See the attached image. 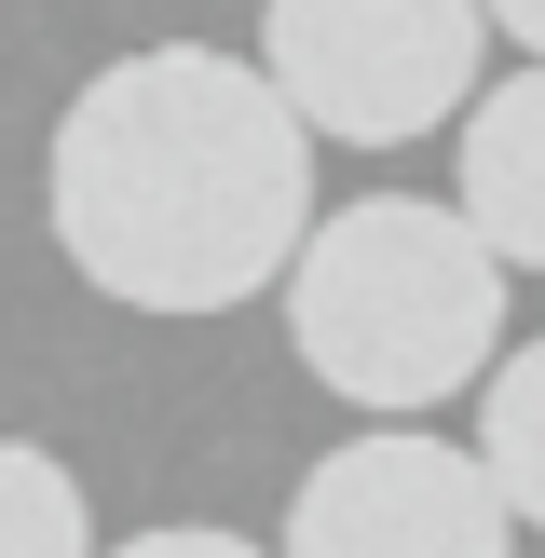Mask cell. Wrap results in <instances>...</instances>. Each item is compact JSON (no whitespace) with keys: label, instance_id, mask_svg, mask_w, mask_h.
Returning <instances> with one entry per match:
<instances>
[{"label":"cell","instance_id":"cell-9","mask_svg":"<svg viewBox=\"0 0 545 558\" xmlns=\"http://www.w3.org/2000/svg\"><path fill=\"white\" fill-rule=\"evenodd\" d=\"M491 27H505V41H518V54L545 69V0H491Z\"/></svg>","mask_w":545,"mask_h":558},{"label":"cell","instance_id":"cell-5","mask_svg":"<svg viewBox=\"0 0 545 558\" xmlns=\"http://www.w3.org/2000/svg\"><path fill=\"white\" fill-rule=\"evenodd\" d=\"M463 218H477V245L505 272H545V69L491 82L477 109H463Z\"/></svg>","mask_w":545,"mask_h":558},{"label":"cell","instance_id":"cell-1","mask_svg":"<svg viewBox=\"0 0 545 558\" xmlns=\"http://www.w3.org/2000/svg\"><path fill=\"white\" fill-rule=\"evenodd\" d=\"M55 245L123 314H232L314 245V123L218 41H136L55 109Z\"/></svg>","mask_w":545,"mask_h":558},{"label":"cell","instance_id":"cell-3","mask_svg":"<svg viewBox=\"0 0 545 558\" xmlns=\"http://www.w3.org/2000/svg\"><path fill=\"white\" fill-rule=\"evenodd\" d=\"M491 0H259V69L314 136L409 150L450 109H477Z\"/></svg>","mask_w":545,"mask_h":558},{"label":"cell","instance_id":"cell-4","mask_svg":"<svg viewBox=\"0 0 545 558\" xmlns=\"http://www.w3.org/2000/svg\"><path fill=\"white\" fill-rule=\"evenodd\" d=\"M272 558H518V505L450 436H341L287 490Z\"/></svg>","mask_w":545,"mask_h":558},{"label":"cell","instance_id":"cell-7","mask_svg":"<svg viewBox=\"0 0 545 558\" xmlns=\"http://www.w3.org/2000/svg\"><path fill=\"white\" fill-rule=\"evenodd\" d=\"M0 558H96V518H82V477L27 436H0Z\"/></svg>","mask_w":545,"mask_h":558},{"label":"cell","instance_id":"cell-2","mask_svg":"<svg viewBox=\"0 0 545 558\" xmlns=\"http://www.w3.org/2000/svg\"><path fill=\"white\" fill-rule=\"evenodd\" d=\"M287 341L327 396L409 423L505 368V259L477 245L463 205H423V191L327 205L287 272Z\"/></svg>","mask_w":545,"mask_h":558},{"label":"cell","instance_id":"cell-6","mask_svg":"<svg viewBox=\"0 0 545 558\" xmlns=\"http://www.w3.org/2000/svg\"><path fill=\"white\" fill-rule=\"evenodd\" d=\"M477 463H491V490L518 505V532H545V341L477 381Z\"/></svg>","mask_w":545,"mask_h":558},{"label":"cell","instance_id":"cell-8","mask_svg":"<svg viewBox=\"0 0 545 558\" xmlns=\"http://www.w3.org/2000/svg\"><path fill=\"white\" fill-rule=\"evenodd\" d=\"M109 558H272V545H245V532H191V518H164V532H136V545H109Z\"/></svg>","mask_w":545,"mask_h":558}]
</instances>
